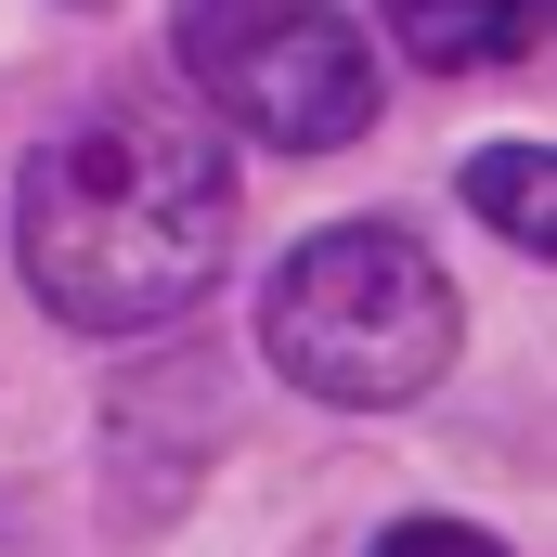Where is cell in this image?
<instances>
[{"label":"cell","instance_id":"4","mask_svg":"<svg viewBox=\"0 0 557 557\" xmlns=\"http://www.w3.org/2000/svg\"><path fill=\"white\" fill-rule=\"evenodd\" d=\"M389 39L441 78H480V65H519L545 39V0H389Z\"/></svg>","mask_w":557,"mask_h":557},{"label":"cell","instance_id":"7","mask_svg":"<svg viewBox=\"0 0 557 557\" xmlns=\"http://www.w3.org/2000/svg\"><path fill=\"white\" fill-rule=\"evenodd\" d=\"M65 13H104V0H65Z\"/></svg>","mask_w":557,"mask_h":557},{"label":"cell","instance_id":"1","mask_svg":"<svg viewBox=\"0 0 557 557\" xmlns=\"http://www.w3.org/2000/svg\"><path fill=\"white\" fill-rule=\"evenodd\" d=\"M234 260V169L169 104L65 117L13 169V273L39 285L78 337L182 324Z\"/></svg>","mask_w":557,"mask_h":557},{"label":"cell","instance_id":"5","mask_svg":"<svg viewBox=\"0 0 557 557\" xmlns=\"http://www.w3.org/2000/svg\"><path fill=\"white\" fill-rule=\"evenodd\" d=\"M467 208L506 234V247H557V156L545 143H493V156H467Z\"/></svg>","mask_w":557,"mask_h":557},{"label":"cell","instance_id":"6","mask_svg":"<svg viewBox=\"0 0 557 557\" xmlns=\"http://www.w3.org/2000/svg\"><path fill=\"white\" fill-rule=\"evenodd\" d=\"M376 557H506V545L467 519H403V532H376Z\"/></svg>","mask_w":557,"mask_h":557},{"label":"cell","instance_id":"2","mask_svg":"<svg viewBox=\"0 0 557 557\" xmlns=\"http://www.w3.org/2000/svg\"><path fill=\"white\" fill-rule=\"evenodd\" d=\"M454 273L428 260L403 221H324L273 285H260V350L285 389L350 403V416H403L454 376Z\"/></svg>","mask_w":557,"mask_h":557},{"label":"cell","instance_id":"3","mask_svg":"<svg viewBox=\"0 0 557 557\" xmlns=\"http://www.w3.org/2000/svg\"><path fill=\"white\" fill-rule=\"evenodd\" d=\"M182 78L273 156H337L376 131V52L324 0H182Z\"/></svg>","mask_w":557,"mask_h":557}]
</instances>
